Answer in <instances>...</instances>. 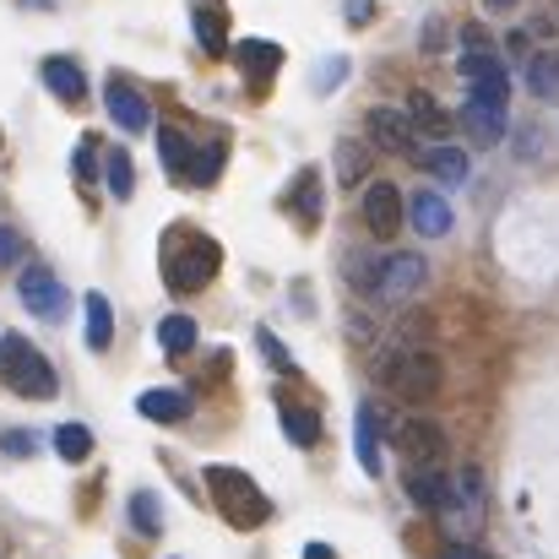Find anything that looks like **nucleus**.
<instances>
[{
	"mask_svg": "<svg viewBox=\"0 0 559 559\" xmlns=\"http://www.w3.org/2000/svg\"><path fill=\"white\" fill-rule=\"evenodd\" d=\"M239 66H245L255 82H266V76L283 71V49H277L272 38H250V44H239Z\"/></svg>",
	"mask_w": 559,
	"mask_h": 559,
	"instance_id": "6ab92c4d",
	"label": "nucleus"
},
{
	"mask_svg": "<svg viewBox=\"0 0 559 559\" xmlns=\"http://www.w3.org/2000/svg\"><path fill=\"white\" fill-rule=\"evenodd\" d=\"M370 16H374V0H348V22H354V27H365Z\"/></svg>",
	"mask_w": 559,
	"mask_h": 559,
	"instance_id": "4c0bfd02",
	"label": "nucleus"
},
{
	"mask_svg": "<svg viewBox=\"0 0 559 559\" xmlns=\"http://www.w3.org/2000/svg\"><path fill=\"white\" fill-rule=\"evenodd\" d=\"M38 76L49 82V93H55L60 104H82V93H87V76H82V66H76L71 55H49V60L38 66Z\"/></svg>",
	"mask_w": 559,
	"mask_h": 559,
	"instance_id": "4468645a",
	"label": "nucleus"
},
{
	"mask_svg": "<svg viewBox=\"0 0 559 559\" xmlns=\"http://www.w3.org/2000/svg\"><path fill=\"white\" fill-rule=\"evenodd\" d=\"M109 195H120V201H131L136 195V164H131V153H109Z\"/></svg>",
	"mask_w": 559,
	"mask_h": 559,
	"instance_id": "2f4dec72",
	"label": "nucleus"
},
{
	"mask_svg": "<svg viewBox=\"0 0 559 559\" xmlns=\"http://www.w3.org/2000/svg\"><path fill=\"white\" fill-rule=\"evenodd\" d=\"M131 527H136L142 538H158V533H164V506H158L153 489H136V495H131Z\"/></svg>",
	"mask_w": 559,
	"mask_h": 559,
	"instance_id": "393cba45",
	"label": "nucleus"
},
{
	"mask_svg": "<svg viewBox=\"0 0 559 559\" xmlns=\"http://www.w3.org/2000/svg\"><path fill=\"white\" fill-rule=\"evenodd\" d=\"M527 87H533V98H559V55L555 49H544V55L527 60Z\"/></svg>",
	"mask_w": 559,
	"mask_h": 559,
	"instance_id": "5701e85b",
	"label": "nucleus"
},
{
	"mask_svg": "<svg viewBox=\"0 0 559 559\" xmlns=\"http://www.w3.org/2000/svg\"><path fill=\"white\" fill-rule=\"evenodd\" d=\"M136 407H142V418H153V424H180V418H190L186 391H142Z\"/></svg>",
	"mask_w": 559,
	"mask_h": 559,
	"instance_id": "f3484780",
	"label": "nucleus"
},
{
	"mask_svg": "<svg viewBox=\"0 0 559 559\" xmlns=\"http://www.w3.org/2000/svg\"><path fill=\"white\" fill-rule=\"evenodd\" d=\"M445 559H489V555H484V549H473V544H451Z\"/></svg>",
	"mask_w": 559,
	"mask_h": 559,
	"instance_id": "ea45409f",
	"label": "nucleus"
},
{
	"mask_svg": "<svg viewBox=\"0 0 559 559\" xmlns=\"http://www.w3.org/2000/svg\"><path fill=\"white\" fill-rule=\"evenodd\" d=\"M435 516L445 522V533H451L456 544H467V538L484 527V478H478V467H462V473H451L445 506H440Z\"/></svg>",
	"mask_w": 559,
	"mask_h": 559,
	"instance_id": "7ed1b4c3",
	"label": "nucleus"
},
{
	"mask_svg": "<svg viewBox=\"0 0 559 559\" xmlns=\"http://www.w3.org/2000/svg\"><path fill=\"white\" fill-rule=\"evenodd\" d=\"M407 120H413V131H424V136H445L451 131V115L429 98V93H413V104H407Z\"/></svg>",
	"mask_w": 559,
	"mask_h": 559,
	"instance_id": "4be33fe9",
	"label": "nucleus"
},
{
	"mask_svg": "<svg viewBox=\"0 0 559 559\" xmlns=\"http://www.w3.org/2000/svg\"><path fill=\"white\" fill-rule=\"evenodd\" d=\"M16 288H22V305H27L33 316H44V321H66V305H71V294L60 288V277H55L49 266H22Z\"/></svg>",
	"mask_w": 559,
	"mask_h": 559,
	"instance_id": "6e6552de",
	"label": "nucleus"
},
{
	"mask_svg": "<svg viewBox=\"0 0 559 559\" xmlns=\"http://www.w3.org/2000/svg\"><path fill=\"white\" fill-rule=\"evenodd\" d=\"M305 559H337V555H332V544H305Z\"/></svg>",
	"mask_w": 559,
	"mask_h": 559,
	"instance_id": "a19ab883",
	"label": "nucleus"
},
{
	"mask_svg": "<svg viewBox=\"0 0 559 559\" xmlns=\"http://www.w3.org/2000/svg\"><path fill=\"white\" fill-rule=\"evenodd\" d=\"M55 451H60L66 462H87V456H93V429L60 424V429H55Z\"/></svg>",
	"mask_w": 559,
	"mask_h": 559,
	"instance_id": "c756f323",
	"label": "nucleus"
},
{
	"mask_svg": "<svg viewBox=\"0 0 559 559\" xmlns=\"http://www.w3.org/2000/svg\"><path fill=\"white\" fill-rule=\"evenodd\" d=\"M22 255V239H16V228H0V266H11Z\"/></svg>",
	"mask_w": 559,
	"mask_h": 559,
	"instance_id": "e433bc0d",
	"label": "nucleus"
},
{
	"mask_svg": "<svg viewBox=\"0 0 559 559\" xmlns=\"http://www.w3.org/2000/svg\"><path fill=\"white\" fill-rule=\"evenodd\" d=\"M407 223H413L424 239H440V234H451V201L435 195V190H418V195L407 201Z\"/></svg>",
	"mask_w": 559,
	"mask_h": 559,
	"instance_id": "2eb2a0df",
	"label": "nucleus"
},
{
	"mask_svg": "<svg viewBox=\"0 0 559 559\" xmlns=\"http://www.w3.org/2000/svg\"><path fill=\"white\" fill-rule=\"evenodd\" d=\"M391 445L402 451L407 467H429V462L445 456V429H440L435 418H402V424L391 429Z\"/></svg>",
	"mask_w": 559,
	"mask_h": 559,
	"instance_id": "0eeeda50",
	"label": "nucleus"
},
{
	"mask_svg": "<svg viewBox=\"0 0 559 559\" xmlns=\"http://www.w3.org/2000/svg\"><path fill=\"white\" fill-rule=\"evenodd\" d=\"M380 261H385V255H374V250H348V261H343V277H348V288L370 294L374 277H380Z\"/></svg>",
	"mask_w": 559,
	"mask_h": 559,
	"instance_id": "cd10ccee",
	"label": "nucleus"
},
{
	"mask_svg": "<svg viewBox=\"0 0 559 559\" xmlns=\"http://www.w3.org/2000/svg\"><path fill=\"white\" fill-rule=\"evenodd\" d=\"M440 359L435 354H424V348H396L391 354V365H385V385L402 396V402H429L435 391H440Z\"/></svg>",
	"mask_w": 559,
	"mask_h": 559,
	"instance_id": "39448f33",
	"label": "nucleus"
},
{
	"mask_svg": "<svg viewBox=\"0 0 559 559\" xmlns=\"http://www.w3.org/2000/svg\"><path fill=\"white\" fill-rule=\"evenodd\" d=\"M195 337H201V332H195L190 316H164V321H158V343H164V354H175V359L195 348Z\"/></svg>",
	"mask_w": 559,
	"mask_h": 559,
	"instance_id": "a878e982",
	"label": "nucleus"
},
{
	"mask_svg": "<svg viewBox=\"0 0 559 559\" xmlns=\"http://www.w3.org/2000/svg\"><path fill=\"white\" fill-rule=\"evenodd\" d=\"M495 76H506L500 55H489V49H467L462 55V82H495Z\"/></svg>",
	"mask_w": 559,
	"mask_h": 559,
	"instance_id": "7c9ffc66",
	"label": "nucleus"
},
{
	"mask_svg": "<svg viewBox=\"0 0 559 559\" xmlns=\"http://www.w3.org/2000/svg\"><path fill=\"white\" fill-rule=\"evenodd\" d=\"M462 126L473 131V142H478V147H495V142L506 136V109H489V104H473V98H467Z\"/></svg>",
	"mask_w": 559,
	"mask_h": 559,
	"instance_id": "a211bd4d",
	"label": "nucleus"
},
{
	"mask_svg": "<svg viewBox=\"0 0 559 559\" xmlns=\"http://www.w3.org/2000/svg\"><path fill=\"white\" fill-rule=\"evenodd\" d=\"M359 462L370 478H380V407L374 402L359 407Z\"/></svg>",
	"mask_w": 559,
	"mask_h": 559,
	"instance_id": "412c9836",
	"label": "nucleus"
},
{
	"mask_svg": "<svg viewBox=\"0 0 559 559\" xmlns=\"http://www.w3.org/2000/svg\"><path fill=\"white\" fill-rule=\"evenodd\" d=\"M402 489H407V500H413L418 511H440V506H445V489H451V473H440V462L407 467V473H402Z\"/></svg>",
	"mask_w": 559,
	"mask_h": 559,
	"instance_id": "ddd939ff",
	"label": "nucleus"
},
{
	"mask_svg": "<svg viewBox=\"0 0 559 559\" xmlns=\"http://www.w3.org/2000/svg\"><path fill=\"white\" fill-rule=\"evenodd\" d=\"M158 158H164L180 180H190V186H212V180H217V158H212V153H195L180 131H158Z\"/></svg>",
	"mask_w": 559,
	"mask_h": 559,
	"instance_id": "1a4fd4ad",
	"label": "nucleus"
},
{
	"mask_svg": "<svg viewBox=\"0 0 559 559\" xmlns=\"http://www.w3.org/2000/svg\"><path fill=\"white\" fill-rule=\"evenodd\" d=\"M82 316H87V348L93 354H109V343H115V310H109V299L104 294H87L82 299Z\"/></svg>",
	"mask_w": 559,
	"mask_h": 559,
	"instance_id": "dca6fc26",
	"label": "nucleus"
},
{
	"mask_svg": "<svg viewBox=\"0 0 559 559\" xmlns=\"http://www.w3.org/2000/svg\"><path fill=\"white\" fill-rule=\"evenodd\" d=\"M0 380H5L16 396H27V402H49V396L60 391L55 365H49L22 332H0Z\"/></svg>",
	"mask_w": 559,
	"mask_h": 559,
	"instance_id": "f03ea898",
	"label": "nucleus"
},
{
	"mask_svg": "<svg viewBox=\"0 0 559 559\" xmlns=\"http://www.w3.org/2000/svg\"><path fill=\"white\" fill-rule=\"evenodd\" d=\"M424 169H429L440 186H462V180H467V153L440 142V147H429V153H424Z\"/></svg>",
	"mask_w": 559,
	"mask_h": 559,
	"instance_id": "aec40b11",
	"label": "nucleus"
},
{
	"mask_svg": "<svg viewBox=\"0 0 559 559\" xmlns=\"http://www.w3.org/2000/svg\"><path fill=\"white\" fill-rule=\"evenodd\" d=\"M484 5H489V11H511L516 0H484Z\"/></svg>",
	"mask_w": 559,
	"mask_h": 559,
	"instance_id": "79ce46f5",
	"label": "nucleus"
},
{
	"mask_svg": "<svg viewBox=\"0 0 559 559\" xmlns=\"http://www.w3.org/2000/svg\"><path fill=\"white\" fill-rule=\"evenodd\" d=\"M76 175H82V180H93V175H98V169H93V142H82V147H76Z\"/></svg>",
	"mask_w": 559,
	"mask_h": 559,
	"instance_id": "58836bf2",
	"label": "nucleus"
},
{
	"mask_svg": "<svg viewBox=\"0 0 559 559\" xmlns=\"http://www.w3.org/2000/svg\"><path fill=\"white\" fill-rule=\"evenodd\" d=\"M424 283H429V261L413 255V250H396V255L380 261V277H374V288L365 294V299H374L380 310H402Z\"/></svg>",
	"mask_w": 559,
	"mask_h": 559,
	"instance_id": "20e7f679",
	"label": "nucleus"
},
{
	"mask_svg": "<svg viewBox=\"0 0 559 559\" xmlns=\"http://www.w3.org/2000/svg\"><path fill=\"white\" fill-rule=\"evenodd\" d=\"M38 440L27 435V429H11V435H0V451H11V456H27Z\"/></svg>",
	"mask_w": 559,
	"mask_h": 559,
	"instance_id": "c9c22d12",
	"label": "nucleus"
},
{
	"mask_svg": "<svg viewBox=\"0 0 559 559\" xmlns=\"http://www.w3.org/2000/svg\"><path fill=\"white\" fill-rule=\"evenodd\" d=\"M212 272H217V245H212V239H186V245L164 261V277H169V288H180V294L206 288Z\"/></svg>",
	"mask_w": 559,
	"mask_h": 559,
	"instance_id": "423d86ee",
	"label": "nucleus"
},
{
	"mask_svg": "<svg viewBox=\"0 0 559 559\" xmlns=\"http://www.w3.org/2000/svg\"><path fill=\"white\" fill-rule=\"evenodd\" d=\"M195 38H201L206 55H228V22H223V11L195 5Z\"/></svg>",
	"mask_w": 559,
	"mask_h": 559,
	"instance_id": "bb28decb",
	"label": "nucleus"
},
{
	"mask_svg": "<svg viewBox=\"0 0 559 559\" xmlns=\"http://www.w3.org/2000/svg\"><path fill=\"white\" fill-rule=\"evenodd\" d=\"M255 343H261V354H266V365H272V370H294V359L283 354V343H277V337H272L266 326L255 332Z\"/></svg>",
	"mask_w": 559,
	"mask_h": 559,
	"instance_id": "f704fd0d",
	"label": "nucleus"
},
{
	"mask_svg": "<svg viewBox=\"0 0 559 559\" xmlns=\"http://www.w3.org/2000/svg\"><path fill=\"white\" fill-rule=\"evenodd\" d=\"M365 175H370V147L365 142H337V180L359 186Z\"/></svg>",
	"mask_w": 559,
	"mask_h": 559,
	"instance_id": "c85d7f7f",
	"label": "nucleus"
},
{
	"mask_svg": "<svg viewBox=\"0 0 559 559\" xmlns=\"http://www.w3.org/2000/svg\"><path fill=\"white\" fill-rule=\"evenodd\" d=\"M283 435H288L294 445H305V451H310V445L321 440V418H316L310 407H294V402H283Z\"/></svg>",
	"mask_w": 559,
	"mask_h": 559,
	"instance_id": "b1692460",
	"label": "nucleus"
},
{
	"mask_svg": "<svg viewBox=\"0 0 559 559\" xmlns=\"http://www.w3.org/2000/svg\"><path fill=\"white\" fill-rule=\"evenodd\" d=\"M104 104H109V120H115L126 136H142V131H153V104H147V98H142L131 82H120V76H115V82L104 87Z\"/></svg>",
	"mask_w": 559,
	"mask_h": 559,
	"instance_id": "9d476101",
	"label": "nucleus"
},
{
	"mask_svg": "<svg viewBox=\"0 0 559 559\" xmlns=\"http://www.w3.org/2000/svg\"><path fill=\"white\" fill-rule=\"evenodd\" d=\"M343 76H348V60H343V55L321 60V66H316V93H321V98H326V93H337V82H343Z\"/></svg>",
	"mask_w": 559,
	"mask_h": 559,
	"instance_id": "72a5a7b5",
	"label": "nucleus"
},
{
	"mask_svg": "<svg viewBox=\"0 0 559 559\" xmlns=\"http://www.w3.org/2000/svg\"><path fill=\"white\" fill-rule=\"evenodd\" d=\"M288 201H294V206H305V223H316V217H321V186H316V175H310V169L299 175V186H294Z\"/></svg>",
	"mask_w": 559,
	"mask_h": 559,
	"instance_id": "473e14b6",
	"label": "nucleus"
},
{
	"mask_svg": "<svg viewBox=\"0 0 559 559\" xmlns=\"http://www.w3.org/2000/svg\"><path fill=\"white\" fill-rule=\"evenodd\" d=\"M365 228L374 239H391L402 228V190L391 180H370V190H365Z\"/></svg>",
	"mask_w": 559,
	"mask_h": 559,
	"instance_id": "9b49d317",
	"label": "nucleus"
},
{
	"mask_svg": "<svg viewBox=\"0 0 559 559\" xmlns=\"http://www.w3.org/2000/svg\"><path fill=\"white\" fill-rule=\"evenodd\" d=\"M370 147H380V153H413V120L402 115V109H370Z\"/></svg>",
	"mask_w": 559,
	"mask_h": 559,
	"instance_id": "f8f14e48",
	"label": "nucleus"
},
{
	"mask_svg": "<svg viewBox=\"0 0 559 559\" xmlns=\"http://www.w3.org/2000/svg\"><path fill=\"white\" fill-rule=\"evenodd\" d=\"M206 495H212V506H217L234 527H261V522L272 516V500L255 489V478H250L245 467L212 462V467H206Z\"/></svg>",
	"mask_w": 559,
	"mask_h": 559,
	"instance_id": "f257e3e1",
	"label": "nucleus"
}]
</instances>
